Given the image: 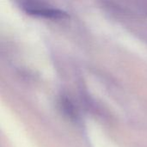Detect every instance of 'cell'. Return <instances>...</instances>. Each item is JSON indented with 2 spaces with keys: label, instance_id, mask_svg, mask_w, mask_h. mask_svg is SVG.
I'll return each instance as SVG.
<instances>
[{
  "label": "cell",
  "instance_id": "cell-1",
  "mask_svg": "<svg viewBox=\"0 0 147 147\" xmlns=\"http://www.w3.org/2000/svg\"><path fill=\"white\" fill-rule=\"evenodd\" d=\"M22 9L28 15L47 19L59 20L68 17V15L65 11L35 0H26L22 2Z\"/></svg>",
  "mask_w": 147,
  "mask_h": 147
}]
</instances>
